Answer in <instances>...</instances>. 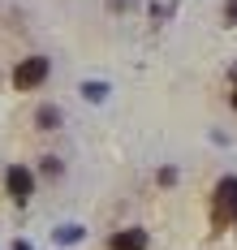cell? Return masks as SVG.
I'll return each mask as SVG.
<instances>
[{"label":"cell","mask_w":237,"mask_h":250,"mask_svg":"<svg viewBox=\"0 0 237 250\" xmlns=\"http://www.w3.org/2000/svg\"><path fill=\"white\" fill-rule=\"evenodd\" d=\"M211 220H216V225H229V220H237V177H224V181L216 186Z\"/></svg>","instance_id":"cell-1"},{"label":"cell","mask_w":237,"mask_h":250,"mask_svg":"<svg viewBox=\"0 0 237 250\" xmlns=\"http://www.w3.org/2000/svg\"><path fill=\"white\" fill-rule=\"evenodd\" d=\"M48 69H52L48 56H26V61L13 69V86H18V91H35V86L48 78Z\"/></svg>","instance_id":"cell-2"},{"label":"cell","mask_w":237,"mask_h":250,"mask_svg":"<svg viewBox=\"0 0 237 250\" xmlns=\"http://www.w3.org/2000/svg\"><path fill=\"white\" fill-rule=\"evenodd\" d=\"M4 181H9V194H13V203H26L30 194H35V177H30V168H22V164H13V168L4 173Z\"/></svg>","instance_id":"cell-3"},{"label":"cell","mask_w":237,"mask_h":250,"mask_svg":"<svg viewBox=\"0 0 237 250\" xmlns=\"http://www.w3.org/2000/svg\"><path fill=\"white\" fill-rule=\"evenodd\" d=\"M108 250H147V233L142 229H121V233H112Z\"/></svg>","instance_id":"cell-4"},{"label":"cell","mask_w":237,"mask_h":250,"mask_svg":"<svg viewBox=\"0 0 237 250\" xmlns=\"http://www.w3.org/2000/svg\"><path fill=\"white\" fill-rule=\"evenodd\" d=\"M39 125H43V129H56V125H60V112H56V108H39Z\"/></svg>","instance_id":"cell-5"},{"label":"cell","mask_w":237,"mask_h":250,"mask_svg":"<svg viewBox=\"0 0 237 250\" xmlns=\"http://www.w3.org/2000/svg\"><path fill=\"white\" fill-rule=\"evenodd\" d=\"M229 22L237 26V0H229Z\"/></svg>","instance_id":"cell-6"},{"label":"cell","mask_w":237,"mask_h":250,"mask_svg":"<svg viewBox=\"0 0 237 250\" xmlns=\"http://www.w3.org/2000/svg\"><path fill=\"white\" fill-rule=\"evenodd\" d=\"M233 108H237V91H233Z\"/></svg>","instance_id":"cell-7"},{"label":"cell","mask_w":237,"mask_h":250,"mask_svg":"<svg viewBox=\"0 0 237 250\" xmlns=\"http://www.w3.org/2000/svg\"><path fill=\"white\" fill-rule=\"evenodd\" d=\"M233 82H237V69H233Z\"/></svg>","instance_id":"cell-8"}]
</instances>
